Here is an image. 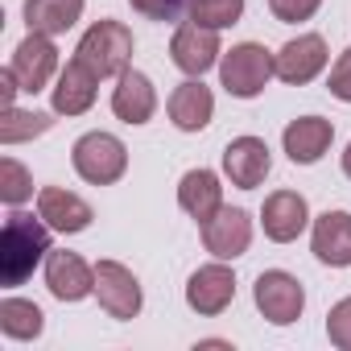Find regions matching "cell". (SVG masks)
<instances>
[{
	"instance_id": "cell-6",
	"label": "cell",
	"mask_w": 351,
	"mask_h": 351,
	"mask_svg": "<svg viewBox=\"0 0 351 351\" xmlns=\"http://www.w3.org/2000/svg\"><path fill=\"white\" fill-rule=\"evenodd\" d=\"M169 58L182 75L191 79H203L219 58H223V46H219V29H207L199 21H182L173 29V42H169Z\"/></svg>"
},
{
	"instance_id": "cell-7",
	"label": "cell",
	"mask_w": 351,
	"mask_h": 351,
	"mask_svg": "<svg viewBox=\"0 0 351 351\" xmlns=\"http://www.w3.org/2000/svg\"><path fill=\"white\" fill-rule=\"evenodd\" d=\"M95 298H99V306H104L112 318H120V322L136 318L141 306H145L141 281H136L132 269L120 265V261H99V265H95Z\"/></svg>"
},
{
	"instance_id": "cell-17",
	"label": "cell",
	"mask_w": 351,
	"mask_h": 351,
	"mask_svg": "<svg viewBox=\"0 0 351 351\" xmlns=\"http://www.w3.org/2000/svg\"><path fill=\"white\" fill-rule=\"evenodd\" d=\"M38 215H42L54 232H62V236L87 232L91 219H95L91 203L79 199L75 191H62V186H42V191H38Z\"/></svg>"
},
{
	"instance_id": "cell-11",
	"label": "cell",
	"mask_w": 351,
	"mask_h": 351,
	"mask_svg": "<svg viewBox=\"0 0 351 351\" xmlns=\"http://www.w3.org/2000/svg\"><path fill=\"white\" fill-rule=\"evenodd\" d=\"M203 244L215 261H236L252 244V215L244 207H219L203 223Z\"/></svg>"
},
{
	"instance_id": "cell-25",
	"label": "cell",
	"mask_w": 351,
	"mask_h": 351,
	"mask_svg": "<svg viewBox=\"0 0 351 351\" xmlns=\"http://www.w3.org/2000/svg\"><path fill=\"white\" fill-rule=\"evenodd\" d=\"M186 13L207 29H228L244 17V0H186Z\"/></svg>"
},
{
	"instance_id": "cell-14",
	"label": "cell",
	"mask_w": 351,
	"mask_h": 351,
	"mask_svg": "<svg viewBox=\"0 0 351 351\" xmlns=\"http://www.w3.org/2000/svg\"><path fill=\"white\" fill-rule=\"evenodd\" d=\"M95 91H99V75L91 66H83L79 58H71L50 87V104L58 116H83V112H91Z\"/></svg>"
},
{
	"instance_id": "cell-29",
	"label": "cell",
	"mask_w": 351,
	"mask_h": 351,
	"mask_svg": "<svg viewBox=\"0 0 351 351\" xmlns=\"http://www.w3.org/2000/svg\"><path fill=\"white\" fill-rule=\"evenodd\" d=\"M326 87H330V95L335 99H343V104H351V46L335 58V66H330V79H326Z\"/></svg>"
},
{
	"instance_id": "cell-8",
	"label": "cell",
	"mask_w": 351,
	"mask_h": 351,
	"mask_svg": "<svg viewBox=\"0 0 351 351\" xmlns=\"http://www.w3.org/2000/svg\"><path fill=\"white\" fill-rule=\"evenodd\" d=\"M326 42L322 34H298L289 38L277 54H273V66H277V79L289 83V87H306L314 83L322 71H326Z\"/></svg>"
},
{
	"instance_id": "cell-1",
	"label": "cell",
	"mask_w": 351,
	"mask_h": 351,
	"mask_svg": "<svg viewBox=\"0 0 351 351\" xmlns=\"http://www.w3.org/2000/svg\"><path fill=\"white\" fill-rule=\"evenodd\" d=\"M42 256H50V223L13 207V215L5 219V236H0V281L9 289L21 285Z\"/></svg>"
},
{
	"instance_id": "cell-2",
	"label": "cell",
	"mask_w": 351,
	"mask_h": 351,
	"mask_svg": "<svg viewBox=\"0 0 351 351\" xmlns=\"http://www.w3.org/2000/svg\"><path fill=\"white\" fill-rule=\"evenodd\" d=\"M75 58L83 66H91L99 79L108 75H124L128 62H132V29L124 21H95L79 46H75Z\"/></svg>"
},
{
	"instance_id": "cell-26",
	"label": "cell",
	"mask_w": 351,
	"mask_h": 351,
	"mask_svg": "<svg viewBox=\"0 0 351 351\" xmlns=\"http://www.w3.org/2000/svg\"><path fill=\"white\" fill-rule=\"evenodd\" d=\"M0 199L9 207H21L25 199H34V178L17 157H0Z\"/></svg>"
},
{
	"instance_id": "cell-12",
	"label": "cell",
	"mask_w": 351,
	"mask_h": 351,
	"mask_svg": "<svg viewBox=\"0 0 351 351\" xmlns=\"http://www.w3.org/2000/svg\"><path fill=\"white\" fill-rule=\"evenodd\" d=\"M310 203L298 195V191H273L261 207V228L273 244H289L298 240L306 228H310Z\"/></svg>"
},
{
	"instance_id": "cell-19",
	"label": "cell",
	"mask_w": 351,
	"mask_h": 351,
	"mask_svg": "<svg viewBox=\"0 0 351 351\" xmlns=\"http://www.w3.org/2000/svg\"><path fill=\"white\" fill-rule=\"evenodd\" d=\"M112 112H116V120H124V124H149L153 112H157V91H153L149 75H141V71H132V66H128L124 75H116Z\"/></svg>"
},
{
	"instance_id": "cell-4",
	"label": "cell",
	"mask_w": 351,
	"mask_h": 351,
	"mask_svg": "<svg viewBox=\"0 0 351 351\" xmlns=\"http://www.w3.org/2000/svg\"><path fill=\"white\" fill-rule=\"evenodd\" d=\"M71 161H75V173L83 182L112 186V182L124 178V169H128V149L112 132H83L75 141V149H71Z\"/></svg>"
},
{
	"instance_id": "cell-10",
	"label": "cell",
	"mask_w": 351,
	"mask_h": 351,
	"mask_svg": "<svg viewBox=\"0 0 351 351\" xmlns=\"http://www.w3.org/2000/svg\"><path fill=\"white\" fill-rule=\"evenodd\" d=\"M232 302H236V273H232L223 261L203 265V269L191 273V281H186V306H191L195 314L215 318V314H223Z\"/></svg>"
},
{
	"instance_id": "cell-13",
	"label": "cell",
	"mask_w": 351,
	"mask_h": 351,
	"mask_svg": "<svg viewBox=\"0 0 351 351\" xmlns=\"http://www.w3.org/2000/svg\"><path fill=\"white\" fill-rule=\"evenodd\" d=\"M273 169V153L261 136H236L228 149H223V173L228 182L240 186V191H256Z\"/></svg>"
},
{
	"instance_id": "cell-3",
	"label": "cell",
	"mask_w": 351,
	"mask_h": 351,
	"mask_svg": "<svg viewBox=\"0 0 351 351\" xmlns=\"http://www.w3.org/2000/svg\"><path fill=\"white\" fill-rule=\"evenodd\" d=\"M273 75H277L273 54H269L261 42H240V46H232V50L219 58V83H223V91L236 95V99H256V95L269 87Z\"/></svg>"
},
{
	"instance_id": "cell-31",
	"label": "cell",
	"mask_w": 351,
	"mask_h": 351,
	"mask_svg": "<svg viewBox=\"0 0 351 351\" xmlns=\"http://www.w3.org/2000/svg\"><path fill=\"white\" fill-rule=\"evenodd\" d=\"M343 173H347V178H351V145L343 149Z\"/></svg>"
},
{
	"instance_id": "cell-20",
	"label": "cell",
	"mask_w": 351,
	"mask_h": 351,
	"mask_svg": "<svg viewBox=\"0 0 351 351\" xmlns=\"http://www.w3.org/2000/svg\"><path fill=\"white\" fill-rule=\"evenodd\" d=\"M215 116V95L211 87H203V79H186L173 87L169 95V120L173 128H182V132H203Z\"/></svg>"
},
{
	"instance_id": "cell-9",
	"label": "cell",
	"mask_w": 351,
	"mask_h": 351,
	"mask_svg": "<svg viewBox=\"0 0 351 351\" xmlns=\"http://www.w3.org/2000/svg\"><path fill=\"white\" fill-rule=\"evenodd\" d=\"M9 71L17 75V83H21L25 95L46 91L50 79L58 75V46H54V38H50V34H29V38L13 50Z\"/></svg>"
},
{
	"instance_id": "cell-24",
	"label": "cell",
	"mask_w": 351,
	"mask_h": 351,
	"mask_svg": "<svg viewBox=\"0 0 351 351\" xmlns=\"http://www.w3.org/2000/svg\"><path fill=\"white\" fill-rule=\"evenodd\" d=\"M50 116L46 112H21V108H5V120H0V145H21L34 141L42 132H50Z\"/></svg>"
},
{
	"instance_id": "cell-15",
	"label": "cell",
	"mask_w": 351,
	"mask_h": 351,
	"mask_svg": "<svg viewBox=\"0 0 351 351\" xmlns=\"http://www.w3.org/2000/svg\"><path fill=\"white\" fill-rule=\"evenodd\" d=\"M46 285L58 302H83L95 293V269L79 252H54L46 256Z\"/></svg>"
},
{
	"instance_id": "cell-5",
	"label": "cell",
	"mask_w": 351,
	"mask_h": 351,
	"mask_svg": "<svg viewBox=\"0 0 351 351\" xmlns=\"http://www.w3.org/2000/svg\"><path fill=\"white\" fill-rule=\"evenodd\" d=\"M252 302H256V310H261L273 326H289V322H298L302 310H306V289H302V281H298L293 273L269 269V273L256 277Z\"/></svg>"
},
{
	"instance_id": "cell-16",
	"label": "cell",
	"mask_w": 351,
	"mask_h": 351,
	"mask_svg": "<svg viewBox=\"0 0 351 351\" xmlns=\"http://www.w3.org/2000/svg\"><path fill=\"white\" fill-rule=\"evenodd\" d=\"M310 252L330 269H347L351 265V211H322L310 223Z\"/></svg>"
},
{
	"instance_id": "cell-18",
	"label": "cell",
	"mask_w": 351,
	"mask_h": 351,
	"mask_svg": "<svg viewBox=\"0 0 351 351\" xmlns=\"http://www.w3.org/2000/svg\"><path fill=\"white\" fill-rule=\"evenodd\" d=\"M330 141H335V124L322 120V116H298V120H289L285 132H281V145H285V153H289L293 165H314V161H322V153L330 149Z\"/></svg>"
},
{
	"instance_id": "cell-30",
	"label": "cell",
	"mask_w": 351,
	"mask_h": 351,
	"mask_svg": "<svg viewBox=\"0 0 351 351\" xmlns=\"http://www.w3.org/2000/svg\"><path fill=\"white\" fill-rule=\"evenodd\" d=\"M128 5H132L136 13L153 17V21H173V17H178V5H182V0H128Z\"/></svg>"
},
{
	"instance_id": "cell-22",
	"label": "cell",
	"mask_w": 351,
	"mask_h": 351,
	"mask_svg": "<svg viewBox=\"0 0 351 351\" xmlns=\"http://www.w3.org/2000/svg\"><path fill=\"white\" fill-rule=\"evenodd\" d=\"M87 0H25V25L29 34H66L79 17H83Z\"/></svg>"
},
{
	"instance_id": "cell-21",
	"label": "cell",
	"mask_w": 351,
	"mask_h": 351,
	"mask_svg": "<svg viewBox=\"0 0 351 351\" xmlns=\"http://www.w3.org/2000/svg\"><path fill=\"white\" fill-rule=\"evenodd\" d=\"M178 207L191 215V219H199V223H207L219 207H223V186H219V173L215 169H186L182 173V182H178Z\"/></svg>"
},
{
	"instance_id": "cell-27",
	"label": "cell",
	"mask_w": 351,
	"mask_h": 351,
	"mask_svg": "<svg viewBox=\"0 0 351 351\" xmlns=\"http://www.w3.org/2000/svg\"><path fill=\"white\" fill-rule=\"evenodd\" d=\"M326 339L339 351H351V298H343V302L330 306V314H326Z\"/></svg>"
},
{
	"instance_id": "cell-23",
	"label": "cell",
	"mask_w": 351,
	"mask_h": 351,
	"mask_svg": "<svg viewBox=\"0 0 351 351\" xmlns=\"http://www.w3.org/2000/svg\"><path fill=\"white\" fill-rule=\"evenodd\" d=\"M46 326V314L38 302H25V298H5L0 302V330H5L13 343H29L38 339Z\"/></svg>"
},
{
	"instance_id": "cell-28",
	"label": "cell",
	"mask_w": 351,
	"mask_h": 351,
	"mask_svg": "<svg viewBox=\"0 0 351 351\" xmlns=\"http://www.w3.org/2000/svg\"><path fill=\"white\" fill-rule=\"evenodd\" d=\"M269 9H273L277 21H285V25H302V21H310V17L322 9V0H269Z\"/></svg>"
}]
</instances>
